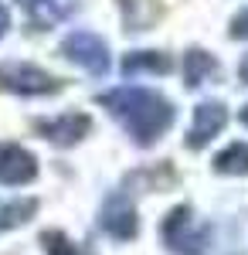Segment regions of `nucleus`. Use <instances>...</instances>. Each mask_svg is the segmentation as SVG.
<instances>
[{"instance_id": "nucleus-1", "label": "nucleus", "mask_w": 248, "mask_h": 255, "mask_svg": "<svg viewBox=\"0 0 248 255\" xmlns=\"http://www.w3.org/2000/svg\"><path fill=\"white\" fill-rule=\"evenodd\" d=\"M99 102L113 113L123 129L139 143V146H150L170 129L173 123V106L160 92L153 89H139V85H123V89H109L102 92Z\"/></svg>"}, {"instance_id": "nucleus-2", "label": "nucleus", "mask_w": 248, "mask_h": 255, "mask_svg": "<svg viewBox=\"0 0 248 255\" xmlns=\"http://www.w3.org/2000/svg\"><path fill=\"white\" fill-rule=\"evenodd\" d=\"M160 238L173 255H204L211 249V228L194 218L187 204H177L160 221Z\"/></svg>"}, {"instance_id": "nucleus-3", "label": "nucleus", "mask_w": 248, "mask_h": 255, "mask_svg": "<svg viewBox=\"0 0 248 255\" xmlns=\"http://www.w3.org/2000/svg\"><path fill=\"white\" fill-rule=\"evenodd\" d=\"M61 55L68 61H75L78 68H85L89 75H106V72H109V61H113L109 44L99 38V34H92V31H75V34H68L65 44H61Z\"/></svg>"}, {"instance_id": "nucleus-4", "label": "nucleus", "mask_w": 248, "mask_h": 255, "mask_svg": "<svg viewBox=\"0 0 248 255\" xmlns=\"http://www.w3.org/2000/svg\"><path fill=\"white\" fill-rule=\"evenodd\" d=\"M228 123V109L221 102H201L191 116V129H187V150H204L211 139L218 136Z\"/></svg>"}, {"instance_id": "nucleus-5", "label": "nucleus", "mask_w": 248, "mask_h": 255, "mask_svg": "<svg viewBox=\"0 0 248 255\" xmlns=\"http://www.w3.org/2000/svg\"><path fill=\"white\" fill-rule=\"evenodd\" d=\"M102 232H109L119 242H129V238L139 232V218H136V208L126 194H109L106 204H102Z\"/></svg>"}, {"instance_id": "nucleus-6", "label": "nucleus", "mask_w": 248, "mask_h": 255, "mask_svg": "<svg viewBox=\"0 0 248 255\" xmlns=\"http://www.w3.org/2000/svg\"><path fill=\"white\" fill-rule=\"evenodd\" d=\"M0 82H3V89L20 92V96H48L58 89V79H51L48 72H41L34 65H7V68H0Z\"/></svg>"}, {"instance_id": "nucleus-7", "label": "nucleus", "mask_w": 248, "mask_h": 255, "mask_svg": "<svg viewBox=\"0 0 248 255\" xmlns=\"http://www.w3.org/2000/svg\"><path fill=\"white\" fill-rule=\"evenodd\" d=\"M38 133L44 139L58 143V146H72V143H78V139L89 133V116H82V113H68V116L41 119Z\"/></svg>"}, {"instance_id": "nucleus-8", "label": "nucleus", "mask_w": 248, "mask_h": 255, "mask_svg": "<svg viewBox=\"0 0 248 255\" xmlns=\"http://www.w3.org/2000/svg\"><path fill=\"white\" fill-rule=\"evenodd\" d=\"M38 174L34 157L14 143H0V184H27Z\"/></svg>"}, {"instance_id": "nucleus-9", "label": "nucleus", "mask_w": 248, "mask_h": 255, "mask_svg": "<svg viewBox=\"0 0 248 255\" xmlns=\"http://www.w3.org/2000/svg\"><path fill=\"white\" fill-rule=\"evenodd\" d=\"M143 72L163 75V72H170V58L163 51H129L123 58V75H143Z\"/></svg>"}, {"instance_id": "nucleus-10", "label": "nucleus", "mask_w": 248, "mask_h": 255, "mask_svg": "<svg viewBox=\"0 0 248 255\" xmlns=\"http://www.w3.org/2000/svg\"><path fill=\"white\" fill-rule=\"evenodd\" d=\"M24 7H27V14L44 24V27H51L58 20H65L72 10H75V0H20Z\"/></svg>"}, {"instance_id": "nucleus-11", "label": "nucleus", "mask_w": 248, "mask_h": 255, "mask_svg": "<svg viewBox=\"0 0 248 255\" xmlns=\"http://www.w3.org/2000/svg\"><path fill=\"white\" fill-rule=\"evenodd\" d=\"M218 72V61L211 58L208 51H201V48H194L187 51V61H184V75H187V89H197V85H204Z\"/></svg>"}, {"instance_id": "nucleus-12", "label": "nucleus", "mask_w": 248, "mask_h": 255, "mask_svg": "<svg viewBox=\"0 0 248 255\" xmlns=\"http://www.w3.org/2000/svg\"><path fill=\"white\" fill-rule=\"evenodd\" d=\"M214 170L228 177H242L248 174V143H231L214 157Z\"/></svg>"}, {"instance_id": "nucleus-13", "label": "nucleus", "mask_w": 248, "mask_h": 255, "mask_svg": "<svg viewBox=\"0 0 248 255\" xmlns=\"http://www.w3.org/2000/svg\"><path fill=\"white\" fill-rule=\"evenodd\" d=\"M34 208H38L34 201H3V204H0V232L20 225L27 215H34Z\"/></svg>"}, {"instance_id": "nucleus-14", "label": "nucleus", "mask_w": 248, "mask_h": 255, "mask_svg": "<svg viewBox=\"0 0 248 255\" xmlns=\"http://www.w3.org/2000/svg\"><path fill=\"white\" fill-rule=\"evenodd\" d=\"M231 34H235V38H242V34H248V14H242V17L235 20V27H231Z\"/></svg>"}, {"instance_id": "nucleus-15", "label": "nucleus", "mask_w": 248, "mask_h": 255, "mask_svg": "<svg viewBox=\"0 0 248 255\" xmlns=\"http://www.w3.org/2000/svg\"><path fill=\"white\" fill-rule=\"evenodd\" d=\"M3 31H7V10H3V3H0V38H3Z\"/></svg>"}, {"instance_id": "nucleus-16", "label": "nucleus", "mask_w": 248, "mask_h": 255, "mask_svg": "<svg viewBox=\"0 0 248 255\" xmlns=\"http://www.w3.org/2000/svg\"><path fill=\"white\" fill-rule=\"evenodd\" d=\"M242 79L248 82V55H245V61H242Z\"/></svg>"}, {"instance_id": "nucleus-17", "label": "nucleus", "mask_w": 248, "mask_h": 255, "mask_svg": "<svg viewBox=\"0 0 248 255\" xmlns=\"http://www.w3.org/2000/svg\"><path fill=\"white\" fill-rule=\"evenodd\" d=\"M242 123H245V126H248V106H245V109H242Z\"/></svg>"}]
</instances>
